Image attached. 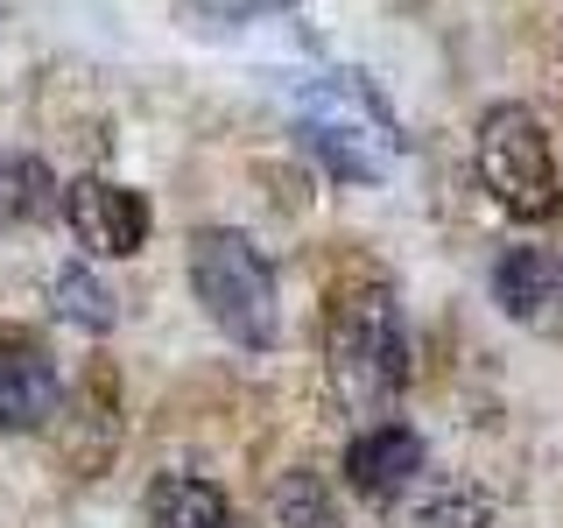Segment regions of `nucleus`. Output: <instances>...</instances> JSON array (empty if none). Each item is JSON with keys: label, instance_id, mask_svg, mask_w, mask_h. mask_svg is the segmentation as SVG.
<instances>
[{"label": "nucleus", "instance_id": "f257e3e1", "mask_svg": "<svg viewBox=\"0 0 563 528\" xmlns=\"http://www.w3.org/2000/svg\"><path fill=\"white\" fill-rule=\"evenodd\" d=\"M324 381L345 409L374 416L401 395L409 381V331H401V304L395 289L374 275L331 289V310H324Z\"/></svg>", "mask_w": 563, "mask_h": 528}, {"label": "nucleus", "instance_id": "f03ea898", "mask_svg": "<svg viewBox=\"0 0 563 528\" xmlns=\"http://www.w3.org/2000/svg\"><path fill=\"white\" fill-rule=\"evenodd\" d=\"M472 163H479V184L486 198L521 226H542L556 219L563 205V176H556V155H550V134L542 120L528 113L521 99H500L479 113V141H472Z\"/></svg>", "mask_w": 563, "mask_h": 528}, {"label": "nucleus", "instance_id": "7ed1b4c3", "mask_svg": "<svg viewBox=\"0 0 563 528\" xmlns=\"http://www.w3.org/2000/svg\"><path fill=\"white\" fill-rule=\"evenodd\" d=\"M190 289L233 345H254V352L275 345V268L246 233L205 226L190 240Z\"/></svg>", "mask_w": 563, "mask_h": 528}, {"label": "nucleus", "instance_id": "20e7f679", "mask_svg": "<svg viewBox=\"0 0 563 528\" xmlns=\"http://www.w3.org/2000/svg\"><path fill=\"white\" fill-rule=\"evenodd\" d=\"M64 219L70 233H78L85 254L99 261H128L148 246V205H141V190L113 184V176H78V184H64Z\"/></svg>", "mask_w": 563, "mask_h": 528}, {"label": "nucleus", "instance_id": "39448f33", "mask_svg": "<svg viewBox=\"0 0 563 528\" xmlns=\"http://www.w3.org/2000/svg\"><path fill=\"white\" fill-rule=\"evenodd\" d=\"M57 409H64L57 360H49L29 331H0V437L43 430Z\"/></svg>", "mask_w": 563, "mask_h": 528}, {"label": "nucleus", "instance_id": "423d86ee", "mask_svg": "<svg viewBox=\"0 0 563 528\" xmlns=\"http://www.w3.org/2000/svg\"><path fill=\"white\" fill-rule=\"evenodd\" d=\"M416 480H422V437L409 430V422H374V430L352 437V451H345V486L360 493V501L395 507Z\"/></svg>", "mask_w": 563, "mask_h": 528}, {"label": "nucleus", "instance_id": "0eeeda50", "mask_svg": "<svg viewBox=\"0 0 563 528\" xmlns=\"http://www.w3.org/2000/svg\"><path fill=\"white\" fill-rule=\"evenodd\" d=\"M57 451L70 458V472H78V480H92L106 458L120 451V381L106 374V366H92V374H85V387L64 402V416H57Z\"/></svg>", "mask_w": 563, "mask_h": 528}, {"label": "nucleus", "instance_id": "6e6552de", "mask_svg": "<svg viewBox=\"0 0 563 528\" xmlns=\"http://www.w3.org/2000/svg\"><path fill=\"white\" fill-rule=\"evenodd\" d=\"M303 134H310V148L324 155L331 176H345V184H374L380 176V134H366L339 99H310Z\"/></svg>", "mask_w": 563, "mask_h": 528}, {"label": "nucleus", "instance_id": "1a4fd4ad", "mask_svg": "<svg viewBox=\"0 0 563 528\" xmlns=\"http://www.w3.org/2000/svg\"><path fill=\"white\" fill-rule=\"evenodd\" d=\"M387 528H493V501L472 480H416L387 507Z\"/></svg>", "mask_w": 563, "mask_h": 528}, {"label": "nucleus", "instance_id": "9d476101", "mask_svg": "<svg viewBox=\"0 0 563 528\" xmlns=\"http://www.w3.org/2000/svg\"><path fill=\"white\" fill-rule=\"evenodd\" d=\"M493 296H500L507 317L542 324V310L563 296V261H550L542 246H507V254L493 261Z\"/></svg>", "mask_w": 563, "mask_h": 528}, {"label": "nucleus", "instance_id": "9b49d317", "mask_svg": "<svg viewBox=\"0 0 563 528\" xmlns=\"http://www.w3.org/2000/svg\"><path fill=\"white\" fill-rule=\"evenodd\" d=\"M148 528H240V515L198 472H155L148 480Z\"/></svg>", "mask_w": 563, "mask_h": 528}, {"label": "nucleus", "instance_id": "f8f14e48", "mask_svg": "<svg viewBox=\"0 0 563 528\" xmlns=\"http://www.w3.org/2000/svg\"><path fill=\"white\" fill-rule=\"evenodd\" d=\"M57 205H64V190L49 176V163H35L22 148H0V226H35Z\"/></svg>", "mask_w": 563, "mask_h": 528}, {"label": "nucleus", "instance_id": "ddd939ff", "mask_svg": "<svg viewBox=\"0 0 563 528\" xmlns=\"http://www.w3.org/2000/svg\"><path fill=\"white\" fill-rule=\"evenodd\" d=\"M49 310L64 317V324H78V331H113V289L92 275V268H57V282H49Z\"/></svg>", "mask_w": 563, "mask_h": 528}, {"label": "nucleus", "instance_id": "4468645a", "mask_svg": "<svg viewBox=\"0 0 563 528\" xmlns=\"http://www.w3.org/2000/svg\"><path fill=\"white\" fill-rule=\"evenodd\" d=\"M233 14H275V8H289V0H225Z\"/></svg>", "mask_w": 563, "mask_h": 528}, {"label": "nucleus", "instance_id": "2eb2a0df", "mask_svg": "<svg viewBox=\"0 0 563 528\" xmlns=\"http://www.w3.org/2000/svg\"><path fill=\"white\" fill-rule=\"evenodd\" d=\"M310 528H345V521H339V515H331V521H310Z\"/></svg>", "mask_w": 563, "mask_h": 528}]
</instances>
